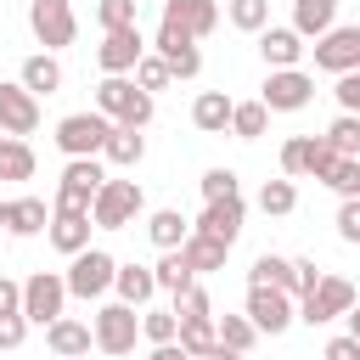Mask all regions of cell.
Returning a JSON list of instances; mask_svg holds the SVG:
<instances>
[{
	"mask_svg": "<svg viewBox=\"0 0 360 360\" xmlns=\"http://www.w3.org/2000/svg\"><path fill=\"white\" fill-rule=\"evenodd\" d=\"M96 112H101L107 124L146 129L158 107H152V96H146V90H135V79H129V73H107V79L96 84Z\"/></svg>",
	"mask_w": 360,
	"mask_h": 360,
	"instance_id": "6da1fadb",
	"label": "cell"
},
{
	"mask_svg": "<svg viewBox=\"0 0 360 360\" xmlns=\"http://www.w3.org/2000/svg\"><path fill=\"white\" fill-rule=\"evenodd\" d=\"M349 309H354V281L321 270V281L292 304V321H304V326H326V321H338V315H349Z\"/></svg>",
	"mask_w": 360,
	"mask_h": 360,
	"instance_id": "7a4b0ae2",
	"label": "cell"
},
{
	"mask_svg": "<svg viewBox=\"0 0 360 360\" xmlns=\"http://www.w3.org/2000/svg\"><path fill=\"white\" fill-rule=\"evenodd\" d=\"M101 180H107L101 158H68V169H62V180H56V208H51V214H90Z\"/></svg>",
	"mask_w": 360,
	"mask_h": 360,
	"instance_id": "3957f363",
	"label": "cell"
},
{
	"mask_svg": "<svg viewBox=\"0 0 360 360\" xmlns=\"http://www.w3.org/2000/svg\"><path fill=\"white\" fill-rule=\"evenodd\" d=\"M141 208H146V197H141L135 180H101V191H96V202H90V225H101V231H129V225L141 219Z\"/></svg>",
	"mask_w": 360,
	"mask_h": 360,
	"instance_id": "277c9868",
	"label": "cell"
},
{
	"mask_svg": "<svg viewBox=\"0 0 360 360\" xmlns=\"http://www.w3.org/2000/svg\"><path fill=\"white\" fill-rule=\"evenodd\" d=\"M135 338H141V315L129 309V304H101L96 309V321H90V349H101V354H129L135 349Z\"/></svg>",
	"mask_w": 360,
	"mask_h": 360,
	"instance_id": "5b68a950",
	"label": "cell"
},
{
	"mask_svg": "<svg viewBox=\"0 0 360 360\" xmlns=\"http://www.w3.org/2000/svg\"><path fill=\"white\" fill-rule=\"evenodd\" d=\"M112 270H118V259L107 248H84V253H73L62 287H68V298H101L112 287Z\"/></svg>",
	"mask_w": 360,
	"mask_h": 360,
	"instance_id": "8992f818",
	"label": "cell"
},
{
	"mask_svg": "<svg viewBox=\"0 0 360 360\" xmlns=\"http://www.w3.org/2000/svg\"><path fill=\"white\" fill-rule=\"evenodd\" d=\"M62 304H68L62 276H56V270H34V276L22 281V304H17V315H22L28 326H51V321L62 315Z\"/></svg>",
	"mask_w": 360,
	"mask_h": 360,
	"instance_id": "52a82bcc",
	"label": "cell"
},
{
	"mask_svg": "<svg viewBox=\"0 0 360 360\" xmlns=\"http://www.w3.org/2000/svg\"><path fill=\"white\" fill-rule=\"evenodd\" d=\"M315 101V79L304 73V68H270V79H264V90H259V107L264 112H298V107H309Z\"/></svg>",
	"mask_w": 360,
	"mask_h": 360,
	"instance_id": "ba28073f",
	"label": "cell"
},
{
	"mask_svg": "<svg viewBox=\"0 0 360 360\" xmlns=\"http://www.w3.org/2000/svg\"><path fill=\"white\" fill-rule=\"evenodd\" d=\"M28 28H34V39L45 51H62V45H73L79 17H73L68 0H28Z\"/></svg>",
	"mask_w": 360,
	"mask_h": 360,
	"instance_id": "9c48e42d",
	"label": "cell"
},
{
	"mask_svg": "<svg viewBox=\"0 0 360 360\" xmlns=\"http://www.w3.org/2000/svg\"><path fill=\"white\" fill-rule=\"evenodd\" d=\"M107 118L101 112H68L62 124H56V146L68 152V158H101V141H107Z\"/></svg>",
	"mask_w": 360,
	"mask_h": 360,
	"instance_id": "30bf717a",
	"label": "cell"
},
{
	"mask_svg": "<svg viewBox=\"0 0 360 360\" xmlns=\"http://www.w3.org/2000/svg\"><path fill=\"white\" fill-rule=\"evenodd\" d=\"M242 315L253 321V332L281 338V332L292 326V298H287L281 287H248V309H242Z\"/></svg>",
	"mask_w": 360,
	"mask_h": 360,
	"instance_id": "8fae6325",
	"label": "cell"
},
{
	"mask_svg": "<svg viewBox=\"0 0 360 360\" xmlns=\"http://www.w3.org/2000/svg\"><path fill=\"white\" fill-rule=\"evenodd\" d=\"M158 6H163V22L158 28H174L186 39H202V34L219 28V6L214 0H158Z\"/></svg>",
	"mask_w": 360,
	"mask_h": 360,
	"instance_id": "7c38bea8",
	"label": "cell"
},
{
	"mask_svg": "<svg viewBox=\"0 0 360 360\" xmlns=\"http://www.w3.org/2000/svg\"><path fill=\"white\" fill-rule=\"evenodd\" d=\"M332 169V152L321 146V135H292L287 146H281V180H321Z\"/></svg>",
	"mask_w": 360,
	"mask_h": 360,
	"instance_id": "4fadbf2b",
	"label": "cell"
},
{
	"mask_svg": "<svg viewBox=\"0 0 360 360\" xmlns=\"http://www.w3.org/2000/svg\"><path fill=\"white\" fill-rule=\"evenodd\" d=\"M242 225H248L242 197H219V202H208V208H202V219H197L191 231H197V236H208V242H219V248H236Z\"/></svg>",
	"mask_w": 360,
	"mask_h": 360,
	"instance_id": "5bb4252c",
	"label": "cell"
},
{
	"mask_svg": "<svg viewBox=\"0 0 360 360\" xmlns=\"http://www.w3.org/2000/svg\"><path fill=\"white\" fill-rule=\"evenodd\" d=\"M315 68L321 73H354L360 68V28H326L315 39Z\"/></svg>",
	"mask_w": 360,
	"mask_h": 360,
	"instance_id": "9a60e30c",
	"label": "cell"
},
{
	"mask_svg": "<svg viewBox=\"0 0 360 360\" xmlns=\"http://www.w3.org/2000/svg\"><path fill=\"white\" fill-rule=\"evenodd\" d=\"M152 56H163L169 79H197V73H202V51H197V39H186V34H174V28H158Z\"/></svg>",
	"mask_w": 360,
	"mask_h": 360,
	"instance_id": "2e32d148",
	"label": "cell"
},
{
	"mask_svg": "<svg viewBox=\"0 0 360 360\" xmlns=\"http://www.w3.org/2000/svg\"><path fill=\"white\" fill-rule=\"evenodd\" d=\"M141 56H146V39H141V28H112V34H101V45H96V62H101V73H129Z\"/></svg>",
	"mask_w": 360,
	"mask_h": 360,
	"instance_id": "e0dca14e",
	"label": "cell"
},
{
	"mask_svg": "<svg viewBox=\"0 0 360 360\" xmlns=\"http://www.w3.org/2000/svg\"><path fill=\"white\" fill-rule=\"evenodd\" d=\"M39 129V101L22 84H0V135H34Z\"/></svg>",
	"mask_w": 360,
	"mask_h": 360,
	"instance_id": "ac0fdd59",
	"label": "cell"
},
{
	"mask_svg": "<svg viewBox=\"0 0 360 360\" xmlns=\"http://www.w3.org/2000/svg\"><path fill=\"white\" fill-rule=\"evenodd\" d=\"M45 349H51L56 360H79V354H90V326L73 321V315H56V321L45 326Z\"/></svg>",
	"mask_w": 360,
	"mask_h": 360,
	"instance_id": "d6986e66",
	"label": "cell"
},
{
	"mask_svg": "<svg viewBox=\"0 0 360 360\" xmlns=\"http://www.w3.org/2000/svg\"><path fill=\"white\" fill-rule=\"evenodd\" d=\"M17 84H22L34 101H39V96H56V90H62V62H56L51 51H39V56H28V62H22Z\"/></svg>",
	"mask_w": 360,
	"mask_h": 360,
	"instance_id": "ffe728a7",
	"label": "cell"
},
{
	"mask_svg": "<svg viewBox=\"0 0 360 360\" xmlns=\"http://www.w3.org/2000/svg\"><path fill=\"white\" fill-rule=\"evenodd\" d=\"M45 236H51V248L56 253H84L90 248V214H51V225H45Z\"/></svg>",
	"mask_w": 360,
	"mask_h": 360,
	"instance_id": "44dd1931",
	"label": "cell"
},
{
	"mask_svg": "<svg viewBox=\"0 0 360 360\" xmlns=\"http://www.w3.org/2000/svg\"><path fill=\"white\" fill-rule=\"evenodd\" d=\"M112 287H118V304H129V309H146L152 292H158L152 264H118V270H112Z\"/></svg>",
	"mask_w": 360,
	"mask_h": 360,
	"instance_id": "7402d4cb",
	"label": "cell"
},
{
	"mask_svg": "<svg viewBox=\"0 0 360 360\" xmlns=\"http://www.w3.org/2000/svg\"><path fill=\"white\" fill-rule=\"evenodd\" d=\"M326 28H338V0H292V34L298 39H321Z\"/></svg>",
	"mask_w": 360,
	"mask_h": 360,
	"instance_id": "603a6c76",
	"label": "cell"
},
{
	"mask_svg": "<svg viewBox=\"0 0 360 360\" xmlns=\"http://www.w3.org/2000/svg\"><path fill=\"white\" fill-rule=\"evenodd\" d=\"M259 56H264V68H298L304 39L292 28H259Z\"/></svg>",
	"mask_w": 360,
	"mask_h": 360,
	"instance_id": "cb8c5ba5",
	"label": "cell"
},
{
	"mask_svg": "<svg viewBox=\"0 0 360 360\" xmlns=\"http://www.w3.org/2000/svg\"><path fill=\"white\" fill-rule=\"evenodd\" d=\"M101 158H107L112 169H135V163L146 158V135H141V129L112 124V129H107V141H101Z\"/></svg>",
	"mask_w": 360,
	"mask_h": 360,
	"instance_id": "d4e9b609",
	"label": "cell"
},
{
	"mask_svg": "<svg viewBox=\"0 0 360 360\" xmlns=\"http://www.w3.org/2000/svg\"><path fill=\"white\" fill-rule=\"evenodd\" d=\"M191 124H197L202 135H225V129H231V96H225V90H202V96L191 101Z\"/></svg>",
	"mask_w": 360,
	"mask_h": 360,
	"instance_id": "484cf974",
	"label": "cell"
},
{
	"mask_svg": "<svg viewBox=\"0 0 360 360\" xmlns=\"http://www.w3.org/2000/svg\"><path fill=\"white\" fill-rule=\"evenodd\" d=\"M146 236H152V248H163V253H174L186 236H191V219L180 214V208H158L152 219H146Z\"/></svg>",
	"mask_w": 360,
	"mask_h": 360,
	"instance_id": "4316f807",
	"label": "cell"
},
{
	"mask_svg": "<svg viewBox=\"0 0 360 360\" xmlns=\"http://www.w3.org/2000/svg\"><path fill=\"white\" fill-rule=\"evenodd\" d=\"M174 253H180V264H186L191 276H202V270H225V253H231V248H219V242H208V236H197V231H191Z\"/></svg>",
	"mask_w": 360,
	"mask_h": 360,
	"instance_id": "83f0119b",
	"label": "cell"
},
{
	"mask_svg": "<svg viewBox=\"0 0 360 360\" xmlns=\"http://www.w3.org/2000/svg\"><path fill=\"white\" fill-rule=\"evenodd\" d=\"M248 287H281V292L292 298V259H281V253H259L253 270H248Z\"/></svg>",
	"mask_w": 360,
	"mask_h": 360,
	"instance_id": "f1b7e54d",
	"label": "cell"
},
{
	"mask_svg": "<svg viewBox=\"0 0 360 360\" xmlns=\"http://www.w3.org/2000/svg\"><path fill=\"white\" fill-rule=\"evenodd\" d=\"M321 146H326L332 158H360V118H354V112H338L332 129L321 135Z\"/></svg>",
	"mask_w": 360,
	"mask_h": 360,
	"instance_id": "f546056e",
	"label": "cell"
},
{
	"mask_svg": "<svg viewBox=\"0 0 360 360\" xmlns=\"http://www.w3.org/2000/svg\"><path fill=\"white\" fill-rule=\"evenodd\" d=\"M214 343H219V349L248 354V349L259 343V332H253V321H248V315H219V321H214Z\"/></svg>",
	"mask_w": 360,
	"mask_h": 360,
	"instance_id": "4dcf8cb0",
	"label": "cell"
},
{
	"mask_svg": "<svg viewBox=\"0 0 360 360\" xmlns=\"http://www.w3.org/2000/svg\"><path fill=\"white\" fill-rule=\"evenodd\" d=\"M34 174V146L17 135H0V180H28Z\"/></svg>",
	"mask_w": 360,
	"mask_h": 360,
	"instance_id": "1f68e13d",
	"label": "cell"
},
{
	"mask_svg": "<svg viewBox=\"0 0 360 360\" xmlns=\"http://www.w3.org/2000/svg\"><path fill=\"white\" fill-rule=\"evenodd\" d=\"M45 225H51V208L39 197H17L11 202V236H39Z\"/></svg>",
	"mask_w": 360,
	"mask_h": 360,
	"instance_id": "d6a6232c",
	"label": "cell"
},
{
	"mask_svg": "<svg viewBox=\"0 0 360 360\" xmlns=\"http://www.w3.org/2000/svg\"><path fill=\"white\" fill-rule=\"evenodd\" d=\"M264 124H270V112H264L259 101H231V135H236V141H259Z\"/></svg>",
	"mask_w": 360,
	"mask_h": 360,
	"instance_id": "836d02e7",
	"label": "cell"
},
{
	"mask_svg": "<svg viewBox=\"0 0 360 360\" xmlns=\"http://www.w3.org/2000/svg\"><path fill=\"white\" fill-rule=\"evenodd\" d=\"M174 343H180V349H186L191 360H197V354H208V349H214V315L180 321V326H174Z\"/></svg>",
	"mask_w": 360,
	"mask_h": 360,
	"instance_id": "e575fe53",
	"label": "cell"
},
{
	"mask_svg": "<svg viewBox=\"0 0 360 360\" xmlns=\"http://www.w3.org/2000/svg\"><path fill=\"white\" fill-rule=\"evenodd\" d=\"M321 186H332L338 197H360V158H332V169L321 174Z\"/></svg>",
	"mask_w": 360,
	"mask_h": 360,
	"instance_id": "d590c367",
	"label": "cell"
},
{
	"mask_svg": "<svg viewBox=\"0 0 360 360\" xmlns=\"http://www.w3.org/2000/svg\"><path fill=\"white\" fill-rule=\"evenodd\" d=\"M259 208L276 214V219L292 214V208H298V186H292V180H264V186H259Z\"/></svg>",
	"mask_w": 360,
	"mask_h": 360,
	"instance_id": "8d00e7d4",
	"label": "cell"
},
{
	"mask_svg": "<svg viewBox=\"0 0 360 360\" xmlns=\"http://www.w3.org/2000/svg\"><path fill=\"white\" fill-rule=\"evenodd\" d=\"M152 281H158V287H163V292H186V287H191V281H197V276H191V270H186V264H180V253H163V259H158V264H152Z\"/></svg>",
	"mask_w": 360,
	"mask_h": 360,
	"instance_id": "74e56055",
	"label": "cell"
},
{
	"mask_svg": "<svg viewBox=\"0 0 360 360\" xmlns=\"http://www.w3.org/2000/svg\"><path fill=\"white\" fill-rule=\"evenodd\" d=\"M169 298H174V304H169V315H174V321H197V315H214V298H208L197 281H191L186 292H169Z\"/></svg>",
	"mask_w": 360,
	"mask_h": 360,
	"instance_id": "f35d334b",
	"label": "cell"
},
{
	"mask_svg": "<svg viewBox=\"0 0 360 360\" xmlns=\"http://www.w3.org/2000/svg\"><path fill=\"white\" fill-rule=\"evenodd\" d=\"M225 6H231V22H236L242 34L270 28V0H225Z\"/></svg>",
	"mask_w": 360,
	"mask_h": 360,
	"instance_id": "ab89813d",
	"label": "cell"
},
{
	"mask_svg": "<svg viewBox=\"0 0 360 360\" xmlns=\"http://www.w3.org/2000/svg\"><path fill=\"white\" fill-rule=\"evenodd\" d=\"M129 73H135V90H146V96L169 90V68H163V56H152V51H146V56H141Z\"/></svg>",
	"mask_w": 360,
	"mask_h": 360,
	"instance_id": "60d3db41",
	"label": "cell"
},
{
	"mask_svg": "<svg viewBox=\"0 0 360 360\" xmlns=\"http://www.w3.org/2000/svg\"><path fill=\"white\" fill-rule=\"evenodd\" d=\"M135 0H96V22H101V34H112V28H135Z\"/></svg>",
	"mask_w": 360,
	"mask_h": 360,
	"instance_id": "b9f144b4",
	"label": "cell"
},
{
	"mask_svg": "<svg viewBox=\"0 0 360 360\" xmlns=\"http://www.w3.org/2000/svg\"><path fill=\"white\" fill-rule=\"evenodd\" d=\"M135 315H141V338H146V343H174V326H180V321H174L169 309H135Z\"/></svg>",
	"mask_w": 360,
	"mask_h": 360,
	"instance_id": "7bdbcfd3",
	"label": "cell"
},
{
	"mask_svg": "<svg viewBox=\"0 0 360 360\" xmlns=\"http://www.w3.org/2000/svg\"><path fill=\"white\" fill-rule=\"evenodd\" d=\"M202 197H208V202H219V197H242L236 169H208V174H202Z\"/></svg>",
	"mask_w": 360,
	"mask_h": 360,
	"instance_id": "ee69618b",
	"label": "cell"
},
{
	"mask_svg": "<svg viewBox=\"0 0 360 360\" xmlns=\"http://www.w3.org/2000/svg\"><path fill=\"white\" fill-rule=\"evenodd\" d=\"M332 96H338V107H343V112H354V118H360V68H354V73H338Z\"/></svg>",
	"mask_w": 360,
	"mask_h": 360,
	"instance_id": "f6af8a7d",
	"label": "cell"
},
{
	"mask_svg": "<svg viewBox=\"0 0 360 360\" xmlns=\"http://www.w3.org/2000/svg\"><path fill=\"white\" fill-rule=\"evenodd\" d=\"M332 225H338V236L354 248V242H360V197H343V208H338V219H332Z\"/></svg>",
	"mask_w": 360,
	"mask_h": 360,
	"instance_id": "bcb514c9",
	"label": "cell"
},
{
	"mask_svg": "<svg viewBox=\"0 0 360 360\" xmlns=\"http://www.w3.org/2000/svg\"><path fill=\"white\" fill-rule=\"evenodd\" d=\"M315 281H321V270H315V259H292V304H298V298H304V292H309Z\"/></svg>",
	"mask_w": 360,
	"mask_h": 360,
	"instance_id": "7dc6e473",
	"label": "cell"
},
{
	"mask_svg": "<svg viewBox=\"0 0 360 360\" xmlns=\"http://www.w3.org/2000/svg\"><path fill=\"white\" fill-rule=\"evenodd\" d=\"M22 338H28V321L22 315H0V349H22Z\"/></svg>",
	"mask_w": 360,
	"mask_h": 360,
	"instance_id": "c3c4849f",
	"label": "cell"
},
{
	"mask_svg": "<svg viewBox=\"0 0 360 360\" xmlns=\"http://www.w3.org/2000/svg\"><path fill=\"white\" fill-rule=\"evenodd\" d=\"M17 304H22V281L0 276V315H17Z\"/></svg>",
	"mask_w": 360,
	"mask_h": 360,
	"instance_id": "681fc988",
	"label": "cell"
},
{
	"mask_svg": "<svg viewBox=\"0 0 360 360\" xmlns=\"http://www.w3.org/2000/svg\"><path fill=\"white\" fill-rule=\"evenodd\" d=\"M326 360H360V338H349V332L332 338V343H326Z\"/></svg>",
	"mask_w": 360,
	"mask_h": 360,
	"instance_id": "f907efd6",
	"label": "cell"
},
{
	"mask_svg": "<svg viewBox=\"0 0 360 360\" xmlns=\"http://www.w3.org/2000/svg\"><path fill=\"white\" fill-rule=\"evenodd\" d=\"M146 360H191V354H186L180 343H152V354H146Z\"/></svg>",
	"mask_w": 360,
	"mask_h": 360,
	"instance_id": "816d5d0a",
	"label": "cell"
},
{
	"mask_svg": "<svg viewBox=\"0 0 360 360\" xmlns=\"http://www.w3.org/2000/svg\"><path fill=\"white\" fill-rule=\"evenodd\" d=\"M197 360H248V354H236V349H219V343H214V349H208V354H197Z\"/></svg>",
	"mask_w": 360,
	"mask_h": 360,
	"instance_id": "f5cc1de1",
	"label": "cell"
},
{
	"mask_svg": "<svg viewBox=\"0 0 360 360\" xmlns=\"http://www.w3.org/2000/svg\"><path fill=\"white\" fill-rule=\"evenodd\" d=\"M135 6H141V0H135Z\"/></svg>",
	"mask_w": 360,
	"mask_h": 360,
	"instance_id": "db71d44e",
	"label": "cell"
}]
</instances>
